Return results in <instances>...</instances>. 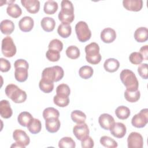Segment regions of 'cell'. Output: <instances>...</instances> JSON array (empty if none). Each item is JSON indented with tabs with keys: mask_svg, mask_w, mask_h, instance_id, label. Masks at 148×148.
Here are the masks:
<instances>
[{
	"mask_svg": "<svg viewBox=\"0 0 148 148\" xmlns=\"http://www.w3.org/2000/svg\"><path fill=\"white\" fill-rule=\"evenodd\" d=\"M61 10L58 13V19L62 23H71L75 18L74 8L72 3L68 0H63L61 3Z\"/></svg>",
	"mask_w": 148,
	"mask_h": 148,
	"instance_id": "6da1fadb",
	"label": "cell"
},
{
	"mask_svg": "<svg viewBox=\"0 0 148 148\" xmlns=\"http://www.w3.org/2000/svg\"><path fill=\"white\" fill-rule=\"evenodd\" d=\"M6 96L16 103H23L27 99V94L25 91L20 89L14 84H9L6 86L5 90Z\"/></svg>",
	"mask_w": 148,
	"mask_h": 148,
	"instance_id": "7a4b0ae2",
	"label": "cell"
},
{
	"mask_svg": "<svg viewBox=\"0 0 148 148\" xmlns=\"http://www.w3.org/2000/svg\"><path fill=\"white\" fill-rule=\"evenodd\" d=\"M120 78L127 90L130 91L138 90L139 82L135 73L132 71L128 69H123L120 74Z\"/></svg>",
	"mask_w": 148,
	"mask_h": 148,
	"instance_id": "3957f363",
	"label": "cell"
},
{
	"mask_svg": "<svg viewBox=\"0 0 148 148\" xmlns=\"http://www.w3.org/2000/svg\"><path fill=\"white\" fill-rule=\"evenodd\" d=\"M64 74V72L62 68L56 65L45 68L42 73V79L54 83L61 80Z\"/></svg>",
	"mask_w": 148,
	"mask_h": 148,
	"instance_id": "277c9868",
	"label": "cell"
},
{
	"mask_svg": "<svg viewBox=\"0 0 148 148\" xmlns=\"http://www.w3.org/2000/svg\"><path fill=\"white\" fill-rule=\"evenodd\" d=\"M86 54V59L91 64H98L101 60V55L99 53V46L95 42H91L85 47Z\"/></svg>",
	"mask_w": 148,
	"mask_h": 148,
	"instance_id": "5b68a950",
	"label": "cell"
},
{
	"mask_svg": "<svg viewBox=\"0 0 148 148\" xmlns=\"http://www.w3.org/2000/svg\"><path fill=\"white\" fill-rule=\"evenodd\" d=\"M75 32L78 40L81 42L88 40L91 36V32L87 24L83 21H80L76 24Z\"/></svg>",
	"mask_w": 148,
	"mask_h": 148,
	"instance_id": "8992f818",
	"label": "cell"
},
{
	"mask_svg": "<svg viewBox=\"0 0 148 148\" xmlns=\"http://www.w3.org/2000/svg\"><path fill=\"white\" fill-rule=\"evenodd\" d=\"M1 51L6 57H12L16 53V47L13 39L7 36L5 37L1 43Z\"/></svg>",
	"mask_w": 148,
	"mask_h": 148,
	"instance_id": "52a82bcc",
	"label": "cell"
},
{
	"mask_svg": "<svg viewBox=\"0 0 148 148\" xmlns=\"http://www.w3.org/2000/svg\"><path fill=\"white\" fill-rule=\"evenodd\" d=\"M147 122L148 109L147 108L142 109L138 113L135 114L131 120L132 125L136 128H143Z\"/></svg>",
	"mask_w": 148,
	"mask_h": 148,
	"instance_id": "ba28073f",
	"label": "cell"
},
{
	"mask_svg": "<svg viewBox=\"0 0 148 148\" xmlns=\"http://www.w3.org/2000/svg\"><path fill=\"white\" fill-rule=\"evenodd\" d=\"M127 144L129 148H142L143 146V139L140 134L132 132L127 138Z\"/></svg>",
	"mask_w": 148,
	"mask_h": 148,
	"instance_id": "9c48e42d",
	"label": "cell"
},
{
	"mask_svg": "<svg viewBox=\"0 0 148 148\" xmlns=\"http://www.w3.org/2000/svg\"><path fill=\"white\" fill-rule=\"evenodd\" d=\"M73 133L75 137L79 140H82L89 135L90 131L86 123L77 124L73 128Z\"/></svg>",
	"mask_w": 148,
	"mask_h": 148,
	"instance_id": "30bf717a",
	"label": "cell"
},
{
	"mask_svg": "<svg viewBox=\"0 0 148 148\" xmlns=\"http://www.w3.org/2000/svg\"><path fill=\"white\" fill-rule=\"evenodd\" d=\"M13 138L16 142L22 145L25 147L28 146L30 142L29 136L24 131L21 130H14L13 132Z\"/></svg>",
	"mask_w": 148,
	"mask_h": 148,
	"instance_id": "8fae6325",
	"label": "cell"
},
{
	"mask_svg": "<svg viewBox=\"0 0 148 148\" xmlns=\"http://www.w3.org/2000/svg\"><path fill=\"white\" fill-rule=\"evenodd\" d=\"M109 130L111 134L117 138H123L127 132L125 125L123 123L120 122L114 123Z\"/></svg>",
	"mask_w": 148,
	"mask_h": 148,
	"instance_id": "7c38bea8",
	"label": "cell"
},
{
	"mask_svg": "<svg viewBox=\"0 0 148 148\" xmlns=\"http://www.w3.org/2000/svg\"><path fill=\"white\" fill-rule=\"evenodd\" d=\"M98 122L101 127L106 130H109L115 123L114 118L108 113L101 114L98 118Z\"/></svg>",
	"mask_w": 148,
	"mask_h": 148,
	"instance_id": "4fadbf2b",
	"label": "cell"
},
{
	"mask_svg": "<svg viewBox=\"0 0 148 148\" xmlns=\"http://www.w3.org/2000/svg\"><path fill=\"white\" fill-rule=\"evenodd\" d=\"M123 5L127 10L138 12L142 8L143 1L142 0H123Z\"/></svg>",
	"mask_w": 148,
	"mask_h": 148,
	"instance_id": "5bb4252c",
	"label": "cell"
},
{
	"mask_svg": "<svg viewBox=\"0 0 148 148\" xmlns=\"http://www.w3.org/2000/svg\"><path fill=\"white\" fill-rule=\"evenodd\" d=\"M22 5L30 13H36L40 9V2L38 0H21Z\"/></svg>",
	"mask_w": 148,
	"mask_h": 148,
	"instance_id": "9a60e30c",
	"label": "cell"
},
{
	"mask_svg": "<svg viewBox=\"0 0 148 148\" xmlns=\"http://www.w3.org/2000/svg\"><path fill=\"white\" fill-rule=\"evenodd\" d=\"M116 31L110 27H108L103 29L101 32V39L104 43H112L116 39Z\"/></svg>",
	"mask_w": 148,
	"mask_h": 148,
	"instance_id": "2e32d148",
	"label": "cell"
},
{
	"mask_svg": "<svg viewBox=\"0 0 148 148\" xmlns=\"http://www.w3.org/2000/svg\"><path fill=\"white\" fill-rule=\"evenodd\" d=\"M34 25V21L29 16H25L21 18L18 22V27L23 32H29Z\"/></svg>",
	"mask_w": 148,
	"mask_h": 148,
	"instance_id": "e0dca14e",
	"label": "cell"
},
{
	"mask_svg": "<svg viewBox=\"0 0 148 148\" xmlns=\"http://www.w3.org/2000/svg\"><path fill=\"white\" fill-rule=\"evenodd\" d=\"M45 120V127L48 132L50 133H55L59 130L61 123L58 118L52 117Z\"/></svg>",
	"mask_w": 148,
	"mask_h": 148,
	"instance_id": "ac0fdd59",
	"label": "cell"
},
{
	"mask_svg": "<svg viewBox=\"0 0 148 148\" xmlns=\"http://www.w3.org/2000/svg\"><path fill=\"white\" fill-rule=\"evenodd\" d=\"M13 114L10 103L6 99L1 100L0 102V114L2 118L9 119Z\"/></svg>",
	"mask_w": 148,
	"mask_h": 148,
	"instance_id": "d6986e66",
	"label": "cell"
},
{
	"mask_svg": "<svg viewBox=\"0 0 148 148\" xmlns=\"http://www.w3.org/2000/svg\"><path fill=\"white\" fill-rule=\"evenodd\" d=\"M28 68L25 66H18L15 68L14 77L17 81L19 82H25L28 76Z\"/></svg>",
	"mask_w": 148,
	"mask_h": 148,
	"instance_id": "ffe728a7",
	"label": "cell"
},
{
	"mask_svg": "<svg viewBox=\"0 0 148 148\" xmlns=\"http://www.w3.org/2000/svg\"><path fill=\"white\" fill-rule=\"evenodd\" d=\"M134 38L138 42H145L148 39V30L146 27L137 28L134 32Z\"/></svg>",
	"mask_w": 148,
	"mask_h": 148,
	"instance_id": "44dd1931",
	"label": "cell"
},
{
	"mask_svg": "<svg viewBox=\"0 0 148 148\" xmlns=\"http://www.w3.org/2000/svg\"><path fill=\"white\" fill-rule=\"evenodd\" d=\"M120 66V63L119 61L113 58H110L107 59L104 64L103 67L105 69L109 72H114L119 69Z\"/></svg>",
	"mask_w": 148,
	"mask_h": 148,
	"instance_id": "7402d4cb",
	"label": "cell"
},
{
	"mask_svg": "<svg viewBox=\"0 0 148 148\" xmlns=\"http://www.w3.org/2000/svg\"><path fill=\"white\" fill-rule=\"evenodd\" d=\"M0 28L3 34L10 35L14 29V25L12 20L5 19L1 22Z\"/></svg>",
	"mask_w": 148,
	"mask_h": 148,
	"instance_id": "603a6c76",
	"label": "cell"
},
{
	"mask_svg": "<svg viewBox=\"0 0 148 148\" xmlns=\"http://www.w3.org/2000/svg\"><path fill=\"white\" fill-rule=\"evenodd\" d=\"M40 25L43 29L46 32H51L54 30L56 26V22L54 18L50 17H43L41 21Z\"/></svg>",
	"mask_w": 148,
	"mask_h": 148,
	"instance_id": "cb8c5ba5",
	"label": "cell"
},
{
	"mask_svg": "<svg viewBox=\"0 0 148 148\" xmlns=\"http://www.w3.org/2000/svg\"><path fill=\"white\" fill-rule=\"evenodd\" d=\"M57 32L61 37L67 38L71 34L72 27L69 24L62 23L58 27Z\"/></svg>",
	"mask_w": 148,
	"mask_h": 148,
	"instance_id": "d4e9b609",
	"label": "cell"
},
{
	"mask_svg": "<svg viewBox=\"0 0 148 148\" xmlns=\"http://www.w3.org/2000/svg\"><path fill=\"white\" fill-rule=\"evenodd\" d=\"M6 12L9 16L13 18H17L22 14V10L16 3H10L6 8Z\"/></svg>",
	"mask_w": 148,
	"mask_h": 148,
	"instance_id": "484cf974",
	"label": "cell"
},
{
	"mask_svg": "<svg viewBox=\"0 0 148 148\" xmlns=\"http://www.w3.org/2000/svg\"><path fill=\"white\" fill-rule=\"evenodd\" d=\"M34 119L31 114L28 112H21L18 117L17 121L20 125L23 127H27L30 121Z\"/></svg>",
	"mask_w": 148,
	"mask_h": 148,
	"instance_id": "4316f807",
	"label": "cell"
},
{
	"mask_svg": "<svg viewBox=\"0 0 148 148\" xmlns=\"http://www.w3.org/2000/svg\"><path fill=\"white\" fill-rule=\"evenodd\" d=\"M58 8V6L57 2L53 0H49L45 2L43 10L46 14H53L57 12Z\"/></svg>",
	"mask_w": 148,
	"mask_h": 148,
	"instance_id": "83f0119b",
	"label": "cell"
},
{
	"mask_svg": "<svg viewBox=\"0 0 148 148\" xmlns=\"http://www.w3.org/2000/svg\"><path fill=\"white\" fill-rule=\"evenodd\" d=\"M28 131L33 134H36L39 133L42 129V124L40 121L38 119L34 118L27 125Z\"/></svg>",
	"mask_w": 148,
	"mask_h": 148,
	"instance_id": "f1b7e54d",
	"label": "cell"
},
{
	"mask_svg": "<svg viewBox=\"0 0 148 148\" xmlns=\"http://www.w3.org/2000/svg\"><path fill=\"white\" fill-rule=\"evenodd\" d=\"M116 116L121 120H125L129 117L131 112L130 109L125 106H120L115 110Z\"/></svg>",
	"mask_w": 148,
	"mask_h": 148,
	"instance_id": "f546056e",
	"label": "cell"
},
{
	"mask_svg": "<svg viewBox=\"0 0 148 148\" xmlns=\"http://www.w3.org/2000/svg\"><path fill=\"white\" fill-rule=\"evenodd\" d=\"M124 95L127 101L130 102H135L139 99L140 92L138 90L135 91H130L126 89Z\"/></svg>",
	"mask_w": 148,
	"mask_h": 148,
	"instance_id": "4dcf8cb0",
	"label": "cell"
},
{
	"mask_svg": "<svg viewBox=\"0 0 148 148\" xmlns=\"http://www.w3.org/2000/svg\"><path fill=\"white\" fill-rule=\"evenodd\" d=\"M71 117L72 121L77 124L84 123L86 119V114L82 111L79 110L72 111L71 114Z\"/></svg>",
	"mask_w": 148,
	"mask_h": 148,
	"instance_id": "1f68e13d",
	"label": "cell"
},
{
	"mask_svg": "<svg viewBox=\"0 0 148 148\" xmlns=\"http://www.w3.org/2000/svg\"><path fill=\"white\" fill-rule=\"evenodd\" d=\"M39 87L41 91L45 93H50L54 89L53 82L41 79L39 83Z\"/></svg>",
	"mask_w": 148,
	"mask_h": 148,
	"instance_id": "d6a6232c",
	"label": "cell"
},
{
	"mask_svg": "<svg viewBox=\"0 0 148 148\" xmlns=\"http://www.w3.org/2000/svg\"><path fill=\"white\" fill-rule=\"evenodd\" d=\"M53 102L57 106L64 108L68 105L69 103V98L67 96L56 95L53 98Z\"/></svg>",
	"mask_w": 148,
	"mask_h": 148,
	"instance_id": "836d02e7",
	"label": "cell"
},
{
	"mask_svg": "<svg viewBox=\"0 0 148 148\" xmlns=\"http://www.w3.org/2000/svg\"><path fill=\"white\" fill-rule=\"evenodd\" d=\"M76 143L71 137L65 136L62 138L58 142V147L60 148H75Z\"/></svg>",
	"mask_w": 148,
	"mask_h": 148,
	"instance_id": "e575fe53",
	"label": "cell"
},
{
	"mask_svg": "<svg viewBox=\"0 0 148 148\" xmlns=\"http://www.w3.org/2000/svg\"><path fill=\"white\" fill-rule=\"evenodd\" d=\"M94 70L92 68L88 65H84L82 66L79 71V76L84 79H88L90 78L92 76Z\"/></svg>",
	"mask_w": 148,
	"mask_h": 148,
	"instance_id": "d590c367",
	"label": "cell"
},
{
	"mask_svg": "<svg viewBox=\"0 0 148 148\" xmlns=\"http://www.w3.org/2000/svg\"><path fill=\"white\" fill-rule=\"evenodd\" d=\"M100 143L104 147L108 148H115L118 146V144L116 140L108 136H102L100 138Z\"/></svg>",
	"mask_w": 148,
	"mask_h": 148,
	"instance_id": "8d00e7d4",
	"label": "cell"
},
{
	"mask_svg": "<svg viewBox=\"0 0 148 148\" xmlns=\"http://www.w3.org/2000/svg\"><path fill=\"white\" fill-rule=\"evenodd\" d=\"M66 56L72 60L77 59L79 58L80 54V50L79 48L75 46H70L68 47V48L66 50Z\"/></svg>",
	"mask_w": 148,
	"mask_h": 148,
	"instance_id": "74e56055",
	"label": "cell"
},
{
	"mask_svg": "<svg viewBox=\"0 0 148 148\" xmlns=\"http://www.w3.org/2000/svg\"><path fill=\"white\" fill-rule=\"evenodd\" d=\"M59 116L60 113L58 110L53 107L47 108L45 109L43 112V117L45 120L52 117L58 118Z\"/></svg>",
	"mask_w": 148,
	"mask_h": 148,
	"instance_id": "f35d334b",
	"label": "cell"
},
{
	"mask_svg": "<svg viewBox=\"0 0 148 148\" xmlns=\"http://www.w3.org/2000/svg\"><path fill=\"white\" fill-rule=\"evenodd\" d=\"M56 92H57V95L69 97L71 93V90L68 85L65 83H62L59 84L57 87Z\"/></svg>",
	"mask_w": 148,
	"mask_h": 148,
	"instance_id": "ab89813d",
	"label": "cell"
},
{
	"mask_svg": "<svg viewBox=\"0 0 148 148\" xmlns=\"http://www.w3.org/2000/svg\"><path fill=\"white\" fill-rule=\"evenodd\" d=\"M48 47L49 49H51L60 52L63 49V43L60 40L58 39H54L50 42Z\"/></svg>",
	"mask_w": 148,
	"mask_h": 148,
	"instance_id": "60d3db41",
	"label": "cell"
},
{
	"mask_svg": "<svg viewBox=\"0 0 148 148\" xmlns=\"http://www.w3.org/2000/svg\"><path fill=\"white\" fill-rule=\"evenodd\" d=\"M46 56L48 60L52 62L58 61L60 58V52L51 49H48V50L46 51Z\"/></svg>",
	"mask_w": 148,
	"mask_h": 148,
	"instance_id": "b9f144b4",
	"label": "cell"
},
{
	"mask_svg": "<svg viewBox=\"0 0 148 148\" xmlns=\"http://www.w3.org/2000/svg\"><path fill=\"white\" fill-rule=\"evenodd\" d=\"M130 62L135 65H138L141 64L143 60V57L139 52H132L129 57Z\"/></svg>",
	"mask_w": 148,
	"mask_h": 148,
	"instance_id": "7bdbcfd3",
	"label": "cell"
},
{
	"mask_svg": "<svg viewBox=\"0 0 148 148\" xmlns=\"http://www.w3.org/2000/svg\"><path fill=\"white\" fill-rule=\"evenodd\" d=\"M0 70L2 72H8L11 68L10 62L4 58H0Z\"/></svg>",
	"mask_w": 148,
	"mask_h": 148,
	"instance_id": "ee69618b",
	"label": "cell"
},
{
	"mask_svg": "<svg viewBox=\"0 0 148 148\" xmlns=\"http://www.w3.org/2000/svg\"><path fill=\"white\" fill-rule=\"evenodd\" d=\"M139 75L144 79H147V64L146 63L141 64L138 68Z\"/></svg>",
	"mask_w": 148,
	"mask_h": 148,
	"instance_id": "f6af8a7d",
	"label": "cell"
},
{
	"mask_svg": "<svg viewBox=\"0 0 148 148\" xmlns=\"http://www.w3.org/2000/svg\"><path fill=\"white\" fill-rule=\"evenodd\" d=\"M81 145L83 148H91L94 147V142L91 137L88 136L81 140Z\"/></svg>",
	"mask_w": 148,
	"mask_h": 148,
	"instance_id": "bcb514c9",
	"label": "cell"
},
{
	"mask_svg": "<svg viewBox=\"0 0 148 148\" xmlns=\"http://www.w3.org/2000/svg\"><path fill=\"white\" fill-rule=\"evenodd\" d=\"M14 68L18 66H25V67L29 68V65L28 62L24 59L17 60L14 63Z\"/></svg>",
	"mask_w": 148,
	"mask_h": 148,
	"instance_id": "7dc6e473",
	"label": "cell"
},
{
	"mask_svg": "<svg viewBox=\"0 0 148 148\" xmlns=\"http://www.w3.org/2000/svg\"><path fill=\"white\" fill-rule=\"evenodd\" d=\"M139 53L143 57V60H148V46L145 45L142 46L139 50Z\"/></svg>",
	"mask_w": 148,
	"mask_h": 148,
	"instance_id": "c3c4849f",
	"label": "cell"
},
{
	"mask_svg": "<svg viewBox=\"0 0 148 148\" xmlns=\"http://www.w3.org/2000/svg\"><path fill=\"white\" fill-rule=\"evenodd\" d=\"M10 147H20V148H25V146H23L22 145H21L17 142H16V143H13V145H12Z\"/></svg>",
	"mask_w": 148,
	"mask_h": 148,
	"instance_id": "681fc988",
	"label": "cell"
}]
</instances>
